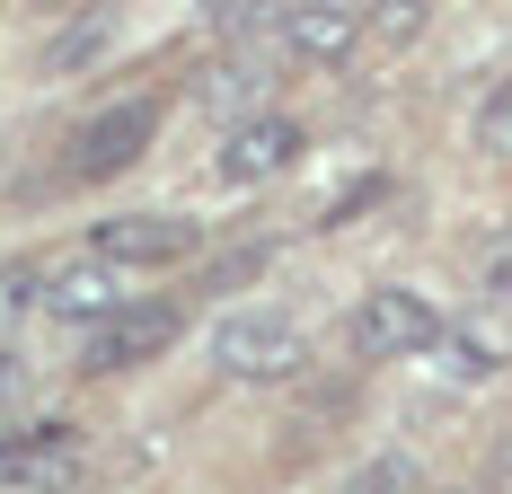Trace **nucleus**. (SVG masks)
<instances>
[{"label": "nucleus", "mask_w": 512, "mask_h": 494, "mask_svg": "<svg viewBox=\"0 0 512 494\" xmlns=\"http://www.w3.org/2000/svg\"><path fill=\"white\" fill-rule=\"evenodd\" d=\"M292 159H301V124H292L283 106H256V115H239V124L221 133L212 177H221V186H265V177H283Z\"/></svg>", "instance_id": "nucleus-6"}, {"label": "nucleus", "mask_w": 512, "mask_h": 494, "mask_svg": "<svg viewBox=\"0 0 512 494\" xmlns=\"http://www.w3.org/2000/svg\"><path fill=\"white\" fill-rule=\"evenodd\" d=\"M177 327H186L177 300H133L124 318H106L98 336L80 345V371H89V380H106V371H142V362H159V353L177 345Z\"/></svg>", "instance_id": "nucleus-5"}, {"label": "nucleus", "mask_w": 512, "mask_h": 494, "mask_svg": "<svg viewBox=\"0 0 512 494\" xmlns=\"http://www.w3.org/2000/svg\"><path fill=\"white\" fill-rule=\"evenodd\" d=\"M36 309H45L53 327H89V336H98L106 318H124L133 300H124V274H115V265L80 256V265H53L45 283H36Z\"/></svg>", "instance_id": "nucleus-7"}, {"label": "nucleus", "mask_w": 512, "mask_h": 494, "mask_svg": "<svg viewBox=\"0 0 512 494\" xmlns=\"http://www.w3.org/2000/svg\"><path fill=\"white\" fill-rule=\"evenodd\" d=\"M9 397H18V353L0 345V406H9Z\"/></svg>", "instance_id": "nucleus-15"}, {"label": "nucleus", "mask_w": 512, "mask_h": 494, "mask_svg": "<svg viewBox=\"0 0 512 494\" xmlns=\"http://www.w3.org/2000/svg\"><path fill=\"white\" fill-rule=\"evenodd\" d=\"M380 195H389V186H380V177H362V186H345V195H336V203H318V221L336 230V221H354L362 203H380Z\"/></svg>", "instance_id": "nucleus-14"}, {"label": "nucleus", "mask_w": 512, "mask_h": 494, "mask_svg": "<svg viewBox=\"0 0 512 494\" xmlns=\"http://www.w3.org/2000/svg\"><path fill=\"white\" fill-rule=\"evenodd\" d=\"M265 36H274V53H301V62H345L371 36V18L336 9V0H301V9H265Z\"/></svg>", "instance_id": "nucleus-8"}, {"label": "nucleus", "mask_w": 512, "mask_h": 494, "mask_svg": "<svg viewBox=\"0 0 512 494\" xmlns=\"http://www.w3.org/2000/svg\"><path fill=\"white\" fill-rule=\"evenodd\" d=\"M336 494H424V477H415L407 450H380V459H362V468H354Z\"/></svg>", "instance_id": "nucleus-11"}, {"label": "nucleus", "mask_w": 512, "mask_h": 494, "mask_svg": "<svg viewBox=\"0 0 512 494\" xmlns=\"http://www.w3.org/2000/svg\"><path fill=\"white\" fill-rule=\"evenodd\" d=\"M159 98H115L98 106L89 124H71V142H62V186H106V177H124L142 150L159 142Z\"/></svg>", "instance_id": "nucleus-2"}, {"label": "nucleus", "mask_w": 512, "mask_h": 494, "mask_svg": "<svg viewBox=\"0 0 512 494\" xmlns=\"http://www.w3.org/2000/svg\"><path fill=\"white\" fill-rule=\"evenodd\" d=\"M106 45H115V9H80L71 27H53V36H45V80H71V71H89Z\"/></svg>", "instance_id": "nucleus-9"}, {"label": "nucleus", "mask_w": 512, "mask_h": 494, "mask_svg": "<svg viewBox=\"0 0 512 494\" xmlns=\"http://www.w3.org/2000/svg\"><path fill=\"white\" fill-rule=\"evenodd\" d=\"M442 309L424 292H407V283H380V292L354 300V318H345V345L362 353V362H407V353H442Z\"/></svg>", "instance_id": "nucleus-3"}, {"label": "nucleus", "mask_w": 512, "mask_h": 494, "mask_svg": "<svg viewBox=\"0 0 512 494\" xmlns=\"http://www.w3.org/2000/svg\"><path fill=\"white\" fill-rule=\"evenodd\" d=\"M204 247V221H186V212H115L89 230V256L115 265V274H133V265H186Z\"/></svg>", "instance_id": "nucleus-4"}, {"label": "nucleus", "mask_w": 512, "mask_h": 494, "mask_svg": "<svg viewBox=\"0 0 512 494\" xmlns=\"http://www.w3.org/2000/svg\"><path fill=\"white\" fill-rule=\"evenodd\" d=\"M468 133H477L486 159H512V71H504V80H486V98H477V124H468Z\"/></svg>", "instance_id": "nucleus-12"}, {"label": "nucleus", "mask_w": 512, "mask_h": 494, "mask_svg": "<svg viewBox=\"0 0 512 494\" xmlns=\"http://www.w3.org/2000/svg\"><path fill=\"white\" fill-rule=\"evenodd\" d=\"M468 292H477V309L512 318V230H477L468 239Z\"/></svg>", "instance_id": "nucleus-10"}, {"label": "nucleus", "mask_w": 512, "mask_h": 494, "mask_svg": "<svg viewBox=\"0 0 512 494\" xmlns=\"http://www.w3.org/2000/svg\"><path fill=\"white\" fill-rule=\"evenodd\" d=\"M212 362L230 371V380H256V389H283V380H301L309 371V327L292 309H230L221 327H212Z\"/></svg>", "instance_id": "nucleus-1"}, {"label": "nucleus", "mask_w": 512, "mask_h": 494, "mask_svg": "<svg viewBox=\"0 0 512 494\" xmlns=\"http://www.w3.org/2000/svg\"><path fill=\"white\" fill-rule=\"evenodd\" d=\"M442 353H451V380H486L495 371V345L486 336H442Z\"/></svg>", "instance_id": "nucleus-13"}, {"label": "nucleus", "mask_w": 512, "mask_h": 494, "mask_svg": "<svg viewBox=\"0 0 512 494\" xmlns=\"http://www.w3.org/2000/svg\"><path fill=\"white\" fill-rule=\"evenodd\" d=\"M442 494H468V486H442Z\"/></svg>", "instance_id": "nucleus-16"}]
</instances>
